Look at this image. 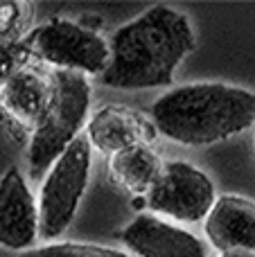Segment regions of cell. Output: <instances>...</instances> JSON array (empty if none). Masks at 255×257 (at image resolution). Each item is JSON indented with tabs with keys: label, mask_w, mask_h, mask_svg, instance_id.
<instances>
[{
	"label": "cell",
	"mask_w": 255,
	"mask_h": 257,
	"mask_svg": "<svg viewBox=\"0 0 255 257\" xmlns=\"http://www.w3.org/2000/svg\"><path fill=\"white\" fill-rule=\"evenodd\" d=\"M197 45L192 23L170 5H154L117 27L102 84L115 90H147L174 84L179 63Z\"/></svg>",
	"instance_id": "6da1fadb"
},
{
	"label": "cell",
	"mask_w": 255,
	"mask_h": 257,
	"mask_svg": "<svg viewBox=\"0 0 255 257\" xmlns=\"http://www.w3.org/2000/svg\"><path fill=\"white\" fill-rule=\"evenodd\" d=\"M149 115L167 140L208 147L255 124V93L221 81H197L163 93Z\"/></svg>",
	"instance_id": "7a4b0ae2"
},
{
	"label": "cell",
	"mask_w": 255,
	"mask_h": 257,
	"mask_svg": "<svg viewBox=\"0 0 255 257\" xmlns=\"http://www.w3.org/2000/svg\"><path fill=\"white\" fill-rule=\"evenodd\" d=\"M52 93L41 122L32 131L27 165L30 178L39 181L48 174L54 160L77 140L84 124L88 122L90 86L86 75L68 70H52L50 75Z\"/></svg>",
	"instance_id": "3957f363"
},
{
	"label": "cell",
	"mask_w": 255,
	"mask_h": 257,
	"mask_svg": "<svg viewBox=\"0 0 255 257\" xmlns=\"http://www.w3.org/2000/svg\"><path fill=\"white\" fill-rule=\"evenodd\" d=\"M90 163H93V147L86 136H79L48 169L39 199L41 239L52 241L68 230L79 210L81 196L88 187Z\"/></svg>",
	"instance_id": "277c9868"
},
{
	"label": "cell",
	"mask_w": 255,
	"mask_h": 257,
	"mask_svg": "<svg viewBox=\"0 0 255 257\" xmlns=\"http://www.w3.org/2000/svg\"><path fill=\"white\" fill-rule=\"evenodd\" d=\"M23 43L32 57L54 66V70L102 77L111 61V48L97 32L66 18L34 27Z\"/></svg>",
	"instance_id": "5b68a950"
},
{
	"label": "cell",
	"mask_w": 255,
	"mask_h": 257,
	"mask_svg": "<svg viewBox=\"0 0 255 257\" xmlns=\"http://www.w3.org/2000/svg\"><path fill=\"white\" fill-rule=\"evenodd\" d=\"M145 201L156 214L181 223H199L206 221L217 201V192L206 172L183 160H172L163 165L161 176Z\"/></svg>",
	"instance_id": "8992f818"
},
{
	"label": "cell",
	"mask_w": 255,
	"mask_h": 257,
	"mask_svg": "<svg viewBox=\"0 0 255 257\" xmlns=\"http://www.w3.org/2000/svg\"><path fill=\"white\" fill-rule=\"evenodd\" d=\"M39 239V203L18 167L0 176V246L30 250Z\"/></svg>",
	"instance_id": "52a82bcc"
},
{
	"label": "cell",
	"mask_w": 255,
	"mask_h": 257,
	"mask_svg": "<svg viewBox=\"0 0 255 257\" xmlns=\"http://www.w3.org/2000/svg\"><path fill=\"white\" fill-rule=\"evenodd\" d=\"M120 239L138 257H206V246L197 235L156 214H138L124 226Z\"/></svg>",
	"instance_id": "ba28073f"
},
{
	"label": "cell",
	"mask_w": 255,
	"mask_h": 257,
	"mask_svg": "<svg viewBox=\"0 0 255 257\" xmlns=\"http://www.w3.org/2000/svg\"><path fill=\"white\" fill-rule=\"evenodd\" d=\"M203 232L219 253H255V203L235 194L219 196L203 221Z\"/></svg>",
	"instance_id": "9c48e42d"
},
{
	"label": "cell",
	"mask_w": 255,
	"mask_h": 257,
	"mask_svg": "<svg viewBox=\"0 0 255 257\" xmlns=\"http://www.w3.org/2000/svg\"><path fill=\"white\" fill-rule=\"evenodd\" d=\"M50 93H52L50 77L27 66L18 70L0 90V106L21 126L34 131L50 104Z\"/></svg>",
	"instance_id": "30bf717a"
},
{
	"label": "cell",
	"mask_w": 255,
	"mask_h": 257,
	"mask_svg": "<svg viewBox=\"0 0 255 257\" xmlns=\"http://www.w3.org/2000/svg\"><path fill=\"white\" fill-rule=\"evenodd\" d=\"M86 140L102 154L115 156L129 147L145 145L147 126L136 113L126 108L104 106L86 122Z\"/></svg>",
	"instance_id": "8fae6325"
},
{
	"label": "cell",
	"mask_w": 255,
	"mask_h": 257,
	"mask_svg": "<svg viewBox=\"0 0 255 257\" xmlns=\"http://www.w3.org/2000/svg\"><path fill=\"white\" fill-rule=\"evenodd\" d=\"M163 172V163L149 145H136L108 160V176L117 187L134 196H147Z\"/></svg>",
	"instance_id": "7c38bea8"
},
{
	"label": "cell",
	"mask_w": 255,
	"mask_h": 257,
	"mask_svg": "<svg viewBox=\"0 0 255 257\" xmlns=\"http://www.w3.org/2000/svg\"><path fill=\"white\" fill-rule=\"evenodd\" d=\"M32 7L18 0H0V45H16L27 39Z\"/></svg>",
	"instance_id": "4fadbf2b"
},
{
	"label": "cell",
	"mask_w": 255,
	"mask_h": 257,
	"mask_svg": "<svg viewBox=\"0 0 255 257\" xmlns=\"http://www.w3.org/2000/svg\"><path fill=\"white\" fill-rule=\"evenodd\" d=\"M21 257H131L124 250L108 248L99 244H79V241H50L41 248H30Z\"/></svg>",
	"instance_id": "5bb4252c"
},
{
	"label": "cell",
	"mask_w": 255,
	"mask_h": 257,
	"mask_svg": "<svg viewBox=\"0 0 255 257\" xmlns=\"http://www.w3.org/2000/svg\"><path fill=\"white\" fill-rule=\"evenodd\" d=\"M30 59H32V54L25 43L0 45V90L5 88V84H7L18 70L30 66Z\"/></svg>",
	"instance_id": "9a60e30c"
},
{
	"label": "cell",
	"mask_w": 255,
	"mask_h": 257,
	"mask_svg": "<svg viewBox=\"0 0 255 257\" xmlns=\"http://www.w3.org/2000/svg\"><path fill=\"white\" fill-rule=\"evenodd\" d=\"M219 257H255V253H248V250H230V253H221Z\"/></svg>",
	"instance_id": "2e32d148"
}]
</instances>
